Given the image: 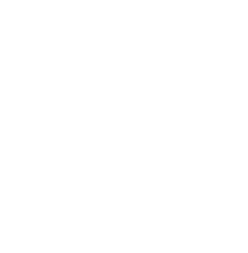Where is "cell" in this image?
Segmentation results:
<instances>
[]
</instances>
